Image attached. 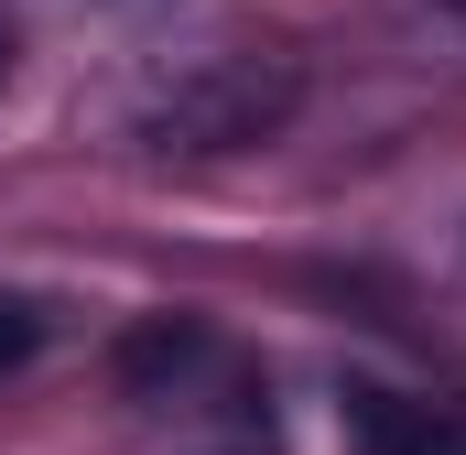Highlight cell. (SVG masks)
<instances>
[{
    "label": "cell",
    "mask_w": 466,
    "mask_h": 455,
    "mask_svg": "<svg viewBox=\"0 0 466 455\" xmlns=\"http://www.w3.org/2000/svg\"><path fill=\"white\" fill-rule=\"evenodd\" d=\"M87 11H119V0H87Z\"/></svg>",
    "instance_id": "7"
},
{
    "label": "cell",
    "mask_w": 466,
    "mask_h": 455,
    "mask_svg": "<svg viewBox=\"0 0 466 455\" xmlns=\"http://www.w3.org/2000/svg\"><path fill=\"white\" fill-rule=\"evenodd\" d=\"M33 347H44V304H33V293H0V379H11Z\"/></svg>",
    "instance_id": "4"
},
{
    "label": "cell",
    "mask_w": 466,
    "mask_h": 455,
    "mask_svg": "<svg viewBox=\"0 0 466 455\" xmlns=\"http://www.w3.org/2000/svg\"><path fill=\"white\" fill-rule=\"evenodd\" d=\"M434 11H466V0H434Z\"/></svg>",
    "instance_id": "6"
},
{
    "label": "cell",
    "mask_w": 466,
    "mask_h": 455,
    "mask_svg": "<svg viewBox=\"0 0 466 455\" xmlns=\"http://www.w3.org/2000/svg\"><path fill=\"white\" fill-rule=\"evenodd\" d=\"M293 109H304V55L282 33H207L130 87V130L152 152H260Z\"/></svg>",
    "instance_id": "1"
},
{
    "label": "cell",
    "mask_w": 466,
    "mask_h": 455,
    "mask_svg": "<svg viewBox=\"0 0 466 455\" xmlns=\"http://www.w3.org/2000/svg\"><path fill=\"white\" fill-rule=\"evenodd\" d=\"M11 66H22V44H11V22H0V87H11Z\"/></svg>",
    "instance_id": "5"
},
{
    "label": "cell",
    "mask_w": 466,
    "mask_h": 455,
    "mask_svg": "<svg viewBox=\"0 0 466 455\" xmlns=\"http://www.w3.org/2000/svg\"><path fill=\"white\" fill-rule=\"evenodd\" d=\"M196 358H207V326H174V315H163V326H141V337L119 347V390H163V379H185Z\"/></svg>",
    "instance_id": "3"
},
{
    "label": "cell",
    "mask_w": 466,
    "mask_h": 455,
    "mask_svg": "<svg viewBox=\"0 0 466 455\" xmlns=\"http://www.w3.org/2000/svg\"><path fill=\"white\" fill-rule=\"evenodd\" d=\"M337 434H348V455H466V401H412V390H348Z\"/></svg>",
    "instance_id": "2"
}]
</instances>
